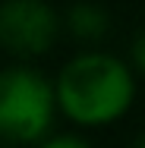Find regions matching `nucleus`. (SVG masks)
Wrapping results in <instances>:
<instances>
[{"label":"nucleus","instance_id":"nucleus-2","mask_svg":"<svg viewBox=\"0 0 145 148\" xmlns=\"http://www.w3.org/2000/svg\"><path fill=\"white\" fill-rule=\"evenodd\" d=\"M54 110V91L38 69L0 73V132L13 139H35L44 132Z\"/></svg>","mask_w":145,"mask_h":148},{"label":"nucleus","instance_id":"nucleus-6","mask_svg":"<svg viewBox=\"0 0 145 148\" xmlns=\"http://www.w3.org/2000/svg\"><path fill=\"white\" fill-rule=\"evenodd\" d=\"M133 57H136V63L145 69V29L136 35V44H133Z\"/></svg>","mask_w":145,"mask_h":148},{"label":"nucleus","instance_id":"nucleus-7","mask_svg":"<svg viewBox=\"0 0 145 148\" xmlns=\"http://www.w3.org/2000/svg\"><path fill=\"white\" fill-rule=\"evenodd\" d=\"M142 148H145V145H142Z\"/></svg>","mask_w":145,"mask_h":148},{"label":"nucleus","instance_id":"nucleus-3","mask_svg":"<svg viewBox=\"0 0 145 148\" xmlns=\"http://www.w3.org/2000/svg\"><path fill=\"white\" fill-rule=\"evenodd\" d=\"M57 35V13L41 0H10L0 6V41L16 54H38Z\"/></svg>","mask_w":145,"mask_h":148},{"label":"nucleus","instance_id":"nucleus-1","mask_svg":"<svg viewBox=\"0 0 145 148\" xmlns=\"http://www.w3.org/2000/svg\"><path fill=\"white\" fill-rule=\"evenodd\" d=\"M57 98L82 123L111 120L129 104L133 76L111 54H82L63 66L57 79Z\"/></svg>","mask_w":145,"mask_h":148},{"label":"nucleus","instance_id":"nucleus-5","mask_svg":"<svg viewBox=\"0 0 145 148\" xmlns=\"http://www.w3.org/2000/svg\"><path fill=\"white\" fill-rule=\"evenodd\" d=\"M44 148H88L82 139H76V136H57V139H51Z\"/></svg>","mask_w":145,"mask_h":148},{"label":"nucleus","instance_id":"nucleus-4","mask_svg":"<svg viewBox=\"0 0 145 148\" xmlns=\"http://www.w3.org/2000/svg\"><path fill=\"white\" fill-rule=\"evenodd\" d=\"M69 22L79 35H101L107 29V13H101L98 6H88V3H79L69 10Z\"/></svg>","mask_w":145,"mask_h":148}]
</instances>
